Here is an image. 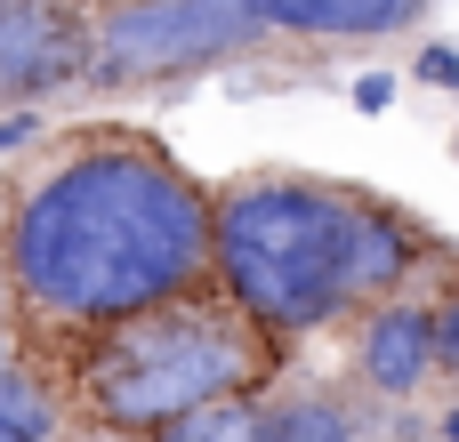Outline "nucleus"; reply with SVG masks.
I'll use <instances>...</instances> for the list:
<instances>
[{
	"instance_id": "1",
	"label": "nucleus",
	"mask_w": 459,
	"mask_h": 442,
	"mask_svg": "<svg viewBox=\"0 0 459 442\" xmlns=\"http://www.w3.org/2000/svg\"><path fill=\"white\" fill-rule=\"evenodd\" d=\"M0 282L24 346L97 338L210 290V185L145 129H81L8 185Z\"/></svg>"
},
{
	"instance_id": "2",
	"label": "nucleus",
	"mask_w": 459,
	"mask_h": 442,
	"mask_svg": "<svg viewBox=\"0 0 459 442\" xmlns=\"http://www.w3.org/2000/svg\"><path fill=\"white\" fill-rule=\"evenodd\" d=\"M266 378H274V338L250 330L218 290L145 306L65 346V411L113 442H153L169 419L218 395H250Z\"/></svg>"
},
{
	"instance_id": "3",
	"label": "nucleus",
	"mask_w": 459,
	"mask_h": 442,
	"mask_svg": "<svg viewBox=\"0 0 459 442\" xmlns=\"http://www.w3.org/2000/svg\"><path fill=\"white\" fill-rule=\"evenodd\" d=\"M347 242H355L347 185L299 169H250L210 193V290L274 346L315 338L355 306Z\"/></svg>"
},
{
	"instance_id": "4",
	"label": "nucleus",
	"mask_w": 459,
	"mask_h": 442,
	"mask_svg": "<svg viewBox=\"0 0 459 442\" xmlns=\"http://www.w3.org/2000/svg\"><path fill=\"white\" fill-rule=\"evenodd\" d=\"M274 40L250 0H105L89 32V81L97 89H153L194 81Z\"/></svg>"
},
{
	"instance_id": "5",
	"label": "nucleus",
	"mask_w": 459,
	"mask_h": 442,
	"mask_svg": "<svg viewBox=\"0 0 459 442\" xmlns=\"http://www.w3.org/2000/svg\"><path fill=\"white\" fill-rule=\"evenodd\" d=\"M89 0H0V105H32L89 81Z\"/></svg>"
},
{
	"instance_id": "6",
	"label": "nucleus",
	"mask_w": 459,
	"mask_h": 442,
	"mask_svg": "<svg viewBox=\"0 0 459 442\" xmlns=\"http://www.w3.org/2000/svg\"><path fill=\"white\" fill-rule=\"evenodd\" d=\"M355 370L371 395L411 403L436 378V338H428V306L420 298H371L363 330H355Z\"/></svg>"
},
{
	"instance_id": "7",
	"label": "nucleus",
	"mask_w": 459,
	"mask_h": 442,
	"mask_svg": "<svg viewBox=\"0 0 459 442\" xmlns=\"http://www.w3.org/2000/svg\"><path fill=\"white\" fill-rule=\"evenodd\" d=\"M428 8L436 0H250V16L290 40H387L428 24Z\"/></svg>"
},
{
	"instance_id": "8",
	"label": "nucleus",
	"mask_w": 459,
	"mask_h": 442,
	"mask_svg": "<svg viewBox=\"0 0 459 442\" xmlns=\"http://www.w3.org/2000/svg\"><path fill=\"white\" fill-rule=\"evenodd\" d=\"M420 250H428L420 217H403L395 201H371V193H355V242H347V282H355V306H371V298H395V290L411 282Z\"/></svg>"
},
{
	"instance_id": "9",
	"label": "nucleus",
	"mask_w": 459,
	"mask_h": 442,
	"mask_svg": "<svg viewBox=\"0 0 459 442\" xmlns=\"http://www.w3.org/2000/svg\"><path fill=\"white\" fill-rule=\"evenodd\" d=\"M0 427L40 435V442H56V427H65V395H56V378L32 362L24 338H0Z\"/></svg>"
},
{
	"instance_id": "10",
	"label": "nucleus",
	"mask_w": 459,
	"mask_h": 442,
	"mask_svg": "<svg viewBox=\"0 0 459 442\" xmlns=\"http://www.w3.org/2000/svg\"><path fill=\"white\" fill-rule=\"evenodd\" d=\"M258 442H355V411L323 387H299V395H274L266 403V427Z\"/></svg>"
},
{
	"instance_id": "11",
	"label": "nucleus",
	"mask_w": 459,
	"mask_h": 442,
	"mask_svg": "<svg viewBox=\"0 0 459 442\" xmlns=\"http://www.w3.org/2000/svg\"><path fill=\"white\" fill-rule=\"evenodd\" d=\"M258 427H266V403H258V387H250V395H218V403L169 419L153 442H258Z\"/></svg>"
},
{
	"instance_id": "12",
	"label": "nucleus",
	"mask_w": 459,
	"mask_h": 442,
	"mask_svg": "<svg viewBox=\"0 0 459 442\" xmlns=\"http://www.w3.org/2000/svg\"><path fill=\"white\" fill-rule=\"evenodd\" d=\"M428 338H436V370H459V282L428 306Z\"/></svg>"
},
{
	"instance_id": "13",
	"label": "nucleus",
	"mask_w": 459,
	"mask_h": 442,
	"mask_svg": "<svg viewBox=\"0 0 459 442\" xmlns=\"http://www.w3.org/2000/svg\"><path fill=\"white\" fill-rule=\"evenodd\" d=\"M411 72H420V81H428V89H459V48H444V40H428V48H420V64H411Z\"/></svg>"
},
{
	"instance_id": "14",
	"label": "nucleus",
	"mask_w": 459,
	"mask_h": 442,
	"mask_svg": "<svg viewBox=\"0 0 459 442\" xmlns=\"http://www.w3.org/2000/svg\"><path fill=\"white\" fill-rule=\"evenodd\" d=\"M40 137V113L32 105H0V153H24Z\"/></svg>"
},
{
	"instance_id": "15",
	"label": "nucleus",
	"mask_w": 459,
	"mask_h": 442,
	"mask_svg": "<svg viewBox=\"0 0 459 442\" xmlns=\"http://www.w3.org/2000/svg\"><path fill=\"white\" fill-rule=\"evenodd\" d=\"M395 97H403V81H395V72H363V81H355V113H387Z\"/></svg>"
},
{
	"instance_id": "16",
	"label": "nucleus",
	"mask_w": 459,
	"mask_h": 442,
	"mask_svg": "<svg viewBox=\"0 0 459 442\" xmlns=\"http://www.w3.org/2000/svg\"><path fill=\"white\" fill-rule=\"evenodd\" d=\"M444 442H459V403H452V411H444Z\"/></svg>"
},
{
	"instance_id": "17",
	"label": "nucleus",
	"mask_w": 459,
	"mask_h": 442,
	"mask_svg": "<svg viewBox=\"0 0 459 442\" xmlns=\"http://www.w3.org/2000/svg\"><path fill=\"white\" fill-rule=\"evenodd\" d=\"M0 442H40V435H16V427H0Z\"/></svg>"
},
{
	"instance_id": "18",
	"label": "nucleus",
	"mask_w": 459,
	"mask_h": 442,
	"mask_svg": "<svg viewBox=\"0 0 459 442\" xmlns=\"http://www.w3.org/2000/svg\"><path fill=\"white\" fill-rule=\"evenodd\" d=\"M452 145H459V137H452Z\"/></svg>"
}]
</instances>
